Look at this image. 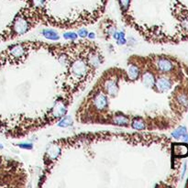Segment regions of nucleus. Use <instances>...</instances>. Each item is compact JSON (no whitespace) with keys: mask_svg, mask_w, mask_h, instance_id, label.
Masks as SVG:
<instances>
[{"mask_svg":"<svg viewBox=\"0 0 188 188\" xmlns=\"http://www.w3.org/2000/svg\"><path fill=\"white\" fill-rule=\"evenodd\" d=\"M122 78L125 79V70L112 67L103 73L96 84L108 97H116L119 91V82Z\"/></svg>","mask_w":188,"mask_h":188,"instance_id":"7ed1b4c3","label":"nucleus"},{"mask_svg":"<svg viewBox=\"0 0 188 188\" xmlns=\"http://www.w3.org/2000/svg\"><path fill=\"white\" fill-rule=\"evenodd\" d=\"M3 149V145L2 144H0V150H2Z\"/></svg>","mask_w":188,"mask_h":188,"instance_id":"aec40b11","label":"nucleus"},{"mask_svg":"<svg viewBox=\"0 0 188 188\" xmlns=\"http://www.w3.org/2000/svg\"><path fill=\"white\" fill-rule=\"evenodd\" d=\"M87 38H88V40H94V38H95V34H94V32H88V35H87Z\"/></svg>","mask_w":188,"mask_h":188,"instance_id":"f3484780","label":"nucleus"},{"mask_svg":"<svg viewBox=\"0 0 188 188\" xmlns=\"http://www.w3.org/2000/svg\"><path fill=\"white\" fill-rule=\"evenodd\" d=\"M41 33H42L43 37L49 41H59L60 40V35L53 29H50V28L44 29V30H42Z\"/></svg>","mask_w":188,"mask_h":188,"instance_id":"1a4fd4ad","label":"nucleus"},{"mask_svg":"<svg viewBox=\"0 0 188 188\" xmlns=\"http://www.w3.org/2000/svg\"><path fill=\"white\" fill-rule=\"evenodd\" d=\"M101 2H102V5H101V7H102L103 8H106L107 3H108V0H101Z\"/></svg>","mask_w":188,"mask_h":188,"instance_id":"6ab92c4d","label":"nucleus"},{"mask_svg":"<svg viewBox=\"0 0 188 188\" xmlns=\"http://www.w3.org/2000/svg\"><path fill=\"white\" fill-rule=\"evenodd\" d=\"M78 36L79 37H81L82 39H85L86 37H87V35H88V31H87V29L86 28H81V29H79L78 31Z\"/></svg>","mask_w":188,"mask_h":188,"instance_id":"2eb2a0df","label":"nucleus"},{"mask_svg":"<svg viewBox=\"0 0 188 188\" xmlns=\"http://www.w3.org/2000/svg\"><path fill=\"white\" fill-rule=\"evenodd\" d=\"M186 171V162H185L184 163V165H183V172H182V178H184V176H185V172Z\"/></svg>","mask_w":188,"mask_h":188,"instance_id":"a211bd4d","label":"nucleus"},{"mask_svg":"<svg viewBox=\"0 0 188 188\" xmlns=\"http://www.w3.org/2000/svg\"><path fill=\"white\" fill-rule=\"evenodd\" d=\"M78 38V34L75 33L74 31L66 32L63 34V39L66 40V41H76Z\"/></svg>","mask_w":188,"mask_h":188,"instance_id":"ddd939ff","label":"nucleus"},{"mask_svg":"<svg viewBox=\"0 0 188 188\" xmlns=\"http://www.w3.org/2000/svg\"><path fill=\"white\" fill-rule=\"evenodd\" d=\"M172 13L179 22L180 32L182 35H188V10L181 4L176 1L172 5Z\"/></svg>","mask_w":188,"mask_h":188,"instance_id":"39448f33","label":"nucleus"},{"mask_svg":"<svg viewBox=\"0 0 188 188\" xmlns=\"http://www.w3.org/2000/svg\"><path fill=\"white\" fill-rule=\"evenodd\" d=\"M17 146L19 147L20 149H24V150H32L33 149V144L31 142H21V143L17 144Z\"/></svg>","mask_w":188,"mask_h":188,"instance_id":"4468645a","label":"nucleus"},{"mask_svg":"<svg viewBox=\"0 0 188 188\" xmlns=\"http://www.w3.org/2000/svg\"><path fill=\"white\" fill-rule=\"evenodd\" d=\"M49 16L46 9L27 4L17 13L13 20L0 31V43L15 40L31 31L39 24L49 26Z\"/></svg>","mask_w":188,"mask_h":188,"instance_id":"f257e3e1","label":"nucleus"},{"mask_svg":"<svg viewBox=\"0 0 188 188\" xmlns=\"http://www.w3.org/2000/svg\"><path fill=\"white\" fill-rule=\"evenodd\" d=\"M181 140L182 141L184 142V143H188V133H186V134H184L182 137H181Z\"/></svg>","mask_w":188,"mask_h":188,"instance_id":"dca6fc26","label":"nucleus"},{"mask_svg":"<svg viewBox=\"0 0 188 188\" xmlns=\"http://www.w3.org/2000/svg\"><path fill=\"white\" fill-rule=\"evenodd\" d=\"M50 1H51V0H50Z\"/></svg>","mask_w":188,"mask_h":188,"instance_id":"412c9836","label":"nucleus"},{"mask_svg":"<svg viewBox=\"0 0 188 188\" xmlns=\"http://www.w3.org/2000/svg\"><path fill=\"white\" fill-rule=\"evenodd\" d=\"M28 174L24 165L12 158L0 154V187L26 186Z\"/></svg>","mask_w":188,"mask_h":188,"instance_id":"f03ea898","label":"nucleus"},{"mask_svg":"<svg viewBox=\"0 0 188 188\" xmlns=\"http://www.w3.org/2000/svg\"><path fill=\"white\" fill-rule=\"evenodd\" d=\"M73 124V119L70 116H63V118L58 121L57 126L60 128H67Z\"/></svg>","mask_w":188,"mask_h":188,"instance_id":"9b49d317","label":"nucleus"},{"mask_svg":"<svg viewBox=\"0 0 188 188\" xmlns=\"http://www.w3.org/2000/svg\"><path fill=\"white\" fill-rule=\"evenodd\" d=\"M172 86V81L164 75H158L152 90L157 93H167Z\"/></svg>","mask_w":188,"mask_h":188,"instance_id":"423d86ee","label":"nucleus"},{"mask_svg":"<svg viewBox=\"0 0 188 188\" xmlns=\"http://www.w3.org/2000/svg\"><path fill=\"white\" fill-rule=\"evenodd\" d=\"M186 133H187V129H186V128L185 127V126H181V127H179L178 128H176V129H174L173 131L172 132V137H173L174 139H181V137L184 135V134H186Z\"/></svg>","mask_w":188,"mask_h":188,"instance_id":"f8f14e48","label":"nucleus"},{"mask_svg":"<svg viewBox=\"0 0 188 188\" xmlns=\"http://www.w3.org/2000/svg\"><path fill=\"white\" fill-rule=\"evenodd\" d=\"M63 147L57 142V141L51 142L49 146H48L47 150L44 153L43 156V164H44V177H43V181L46 179L47 174H49L51 169L54 167L55 163L57 162V161L59 160V158L62 154V151H63Z\"/></svg>","mask_w":188,"mask_h":188,"instance_id":"20e7f679","label":"nucleus"},{"mask_svg":"<svg viewBox=\"0 0 188 188\" xmlns=\"http://www.w3.org/2000/svg\"><path fill=\"white\" fill-rule=\"evenodd\" d=\"M175 103L182 108H186L188 107V95L185 93H176L174 94Z\"/></svg>","mask_w":188,"mask_h":188,"instance_id":"6e6552de","label":"nucleus"},{"mask_svg":"<svg viewBox=\"0 0 188 188\" xmlns=\"http://www.w3.org/2000/svg\"><path fill=\"white\" fill-rule=\"evenodd\" d=\"M117 1L118 3V7H119V9H120L122 16H125L127 14H128L131 0H117Z\"/></svg>","mask_w":188,"mask_h":188,"instance_id":"9d476101","label":"nucleus"},{"mask_svg":"<svg viewBox=\"0 0 188 188\" xmlns=\"http://www.w3.org/2000/svg\"><path fill=\"white\" fill-rule=\"evenodd\" d=\"M102 31H103V34L105 36V39L107 41H109L110 39L113 38L115 32L118 31L117 29V24L115 23V21L111 20L110 18H108L106 19L103 24H102Z\"/></svg>","mask_w":188,"mask_h":188,"instance_id":"0eeeda50","label":"nucleus"}]
</instances>
